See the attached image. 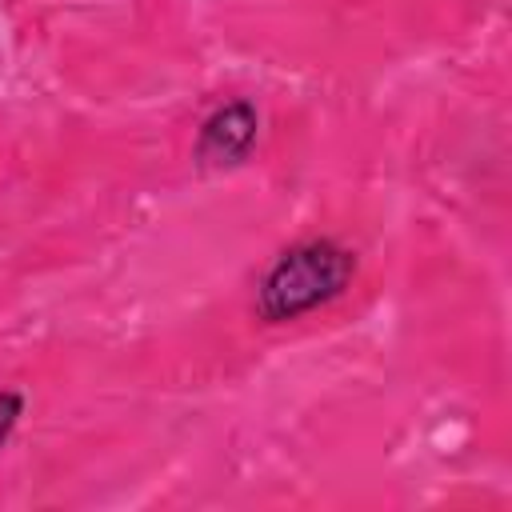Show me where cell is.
<instances>
[{
	"label": "cell",
	"mask_w": 512,
	"mask_h": 512,
	"mask_svg": "<svg viewBox=\"0 0 512 512\" xmlns=\"http://www.w3.org/2000/svg\"><path fill=\"white\" fill-rule=\"evenodd\" d=\"M352 272H356V256L340 240H332V236L300 240L268 264V272L256 288V316L264 324L300 320V316L332 304L348 288Z\"/></svg>",
	"instance_id": "6da1fadb"
},
{
	"label": "cell",
	"mask_w": 512,
	"mask_h": 512,
	"mask_svg": "<svg viewBox=\"0 0 512 512\" xmlns=\"http://www.w3.org/2000/svg\"><path fill=\"white\" fill-rule=\"evenodd\" d=\"M256 128H260V120H256V112L248 104H224L204 120L196 152L208 164H236L256 144Z\"/></svg>",
	"instance_id": "7a4b0ae2"
},
{
	"label": "cell",
	"mask_w": 512,
	"mask_h": 512,
	"mask_svg": "<svg viewBox=\"0 0 512 512\" xmlns=\"http://www.w3.org/2000/svg\"><path fill=\"white\" fill-rule=\"evenodd\" d=\"M16 420H20V396L16 392H0V448L8 444Z\"/></svg>",
	"instance_id": "3957f363"
}]
</instances>
